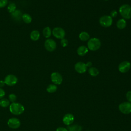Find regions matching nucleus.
I'll list each match as a JSON object with an SVG mask.
<instances>
[{
  "mask_svg": "<svg viewBox=\"0 0 131 131\" xmlns=\"http://www.w3.org/2000/svg\"><path fill=\"white\" fill-rule=\"evenodd\" d=\"M10 112L15 115H19L23 114L25 111L24 106L20 103L13 102L9 105Z\"/></svg>",
  "mask_w": 131,
  "mask_h": 131,
  "instance_id": "f257e3e1",
  "label": "nucleus"
},
{
  "mask_svg": "<svg viewBox=\"0 0 131 131\" xmlns=\"http://www.w3.org/2000/svg\"><path fill=\"white\" fill-rule=\"evenodd\" d=\"M121 16L124 19H129L131 18V6L128 4L121 5L119 9Z\"/></svg>",
  "mask_w": 131,
  "mask_h": 131,
  "instance_id": "f03ea898",
  "label": "nucleus"
},
{
  "mask_svg": "<svg viewBox=\"0 0 131 131\" xmlns=\"http://www.w3.org/2000/svg\"><path fill=\"white\" fill-rule=\"evenodd\" d=\"M87 46L89 50L92 51H95L100 48L101 46V42L98 38H91L88 41Z\"/></svg>",
  "mask_w": 131,
  "mask_h": 131,
  "instance_id": "7ed1b4c3",
  "label": "nucleus"
},
{
  "mask_svg": "<svg viewBox=\"0 0 131 131\" xmlns=\"http://www.w3.org/2000/svg\"><path fill=\"white\" fill-rule=\"evenodd\" d=\"M100 25L104 28L110 27L113 23V18L110 15H103L99 20Z\"/></svg>",
  "mask_w": 131,
  "mask_h": 131,
  "instance_id": "20e7f679",
  "label": "nucleus"
},
{
  "mask_svg": "<svg viewBox=\"0 0 131 131\" xmlns=\"http://www.w3.org/2000/svg\"><path fill=\"white\" fill-rule=\"evenodd\" d=\"M119 111L124 114H129L131 113V103L127 102H123L119 105Z\"/></svg>",
  "mask_w": 131,
  "mask_h": 131,
  "instance_id": "39448f33",
  "label": "nucleus"
},
{
  "mask_svg": "<svg viewBox=\"0 0 131 131\" xmlns=\"http://www.w3.org/2000/svg\"><path fill=\"white\" fill-rule=\"evenodd\" d=\"M53 36L58 39H62L66 36V32L61 27H55L52 32Z\"/></svg>",
  "mask_w": 131,
  "mask_h": 131,
  "instance_id": "423d86ee",
  "label": "nucleus"
},
{
  "mask_svg": "<svg viewBox=\"0 0 131 131\" xmlns=\"http://www.w3.org/2000/svg\"><path fill=\"white\" fill-rule=\"evenodd\" d=\"M45 49L49 52L54 51L56 48V42L52 39L49 38L46 40L44 43Z\"/></svg>",
  "mask_w": 131,
  "mask_h": 131,
  "instance_id": "0eeeda50",
  "label": "nucleus"
},
{
  "mask_svg": "<svg viewBox=\"0 0 131 131\" xmlns=\"http://www.w3.org/2000/svg\"><path fill=\"white\" fill-rule=\"evenodd\" d=\"M5 83L8 86H13L16 84L18 81V79L16 76L12 74L7 75L4 79Z\"/></svg>",
  "mask_w": 131,
  "mask_h": 131,
  "instance_id": "6e6552de",
  "label": "nucleus"
},
{
  "mask_svg": "<svg viewBox=\"0 0 131 131\" xmlns=\"http://www.w3.org/2000/svg\"><path fill=\"white\" fill-rule=\"evenodd\" d=\"M51 79L52 82L55 85L60 84L63 80L61 75L58 72H53L51 75Z\"/></svg>",
  "mask_w": 131,
  "mask_h": 131,
  "instance_id": "1a4fd4ad",
  "label": "nucleus"
},
{
  "mask_svg": "<svg viewBox=\"0 0 131 131\" xmlns=\"http://www.w3.org/2000/svg\"><path fill=\"white\" fill-rule=\"evenodd\" d=\"M7 124L8 126L12 129H17L20 126V121L16 118H10Z\"/></svg>",
  "mask_w": 131,
  "mask_h": 131,
  "instance_id": "9d476101",
  "label": "nucleus"
},
{
  "mask_svg": "<svg viewBox=\"0 0 131 131\" xmlns=\"http://www.w3.org/2000/svg\"><path fill=\"white\" fill-rule=\"evenodd\" d=\"M131 68V64L128 61H124L121 62L119 66L118 70L119 72L122 73H125L127 72Z\"/></svg>",
  "mask_w": 131,
  "mask_h": 131,
  "instance_id": "9b49d317",
  "label": "nucleus"
},
{
  "mask_svg": "<svg viewBox=\"0 0 131 131\" xmlns=\"http://www.w3.org/2000/svg\"><path fill=\"white\" fill-rule=\"evenodd\" d=\"M74 68H75V71L79 74H83L85 73L87 71V69H88L86 63L81 61L77 62L75 64Z\"/></svg>",
  "mask_w": 131,
  "mask_h": 131,
  "instance_id": "f8f14e48",
  "label": "nucleus"
},
{
  "mask_svg": "<svg viewBox=\"0 0 131 131\" xmlns=\"http://www.w3.org/2000/svg\"><path fill=\"white\" fill-rule=\"evenodd\" d=\"M62 121L64 124L67 125H70L73 123L74 121V116L73 114L70 113L66 114L63 116Z\"/></svg>",
  "mask_w": 131,
  "mask_h": 131,
  "instance_id": "ddd939ff",
  "label": "nucleus"
},
{
  "mask_svg": "<svg viewBox=\"0 0 131 131\" xmlns=\"http://www.w3.org/2000/svg\"><path fill=\"white\" fill-rule=\"evenodd\" d=\"M88 52V48L85 46H80L77 49V53L79 56H84Z\"/></svg>",
  "mask_w": 131,
  "mask_h": 131,
  "instance_id": "4468645a",
  "label": "nucleus"
},
{
  "mask_svg": "<svg viewBox=\"0 0 131 131\" xmlns=\"http://www.w3.org/2000/svg\"><path fill=\"white\" fill-rule=\"evenodd\" d=\"M22 13L19 10H16L15 11L12 12L11 14L12 18L16 21H20L22 17Z\"/></svg>",
  "mask_w": 131,
  "mask_h": 131,
  "instance_id": "2eb2a0df",
  "label": "nucleus"
},
{
  "mask_svg": "<svg viewBox=\"0 0 131 131\" xmlns=\"http://www.w3.org/2000/svg\"><path fill=\"white\" fill-rule=\"evenodd\" d=\"M117 27L119 29H123L126 26V21L125 19L123 18H121L118 20L116 24Z\"/></svg>",
  "mask_w": 131,
  "mask_h": 131,
  "instance_id": "dca6fc26",
  "label": "nucleus"
},
{
  "mask_svg": "<svg viewBox=\"0 0 131 131\" xmlns=\"http://www.w3.org/2000/svg\"><path fill=\"white\" fill-rule=\"evenodd\" d=\"M40 37V33L37 30H33L30 34V38L33 41H36Z\"/></svg>",
  "mask_w": 131,
  "mask_h": 131,
  "instance_id": "f3484780",
  "label": "nucleus"
},
{
  "mask_svg": "<svg viewBox=\"0 0 131 131\" xmlns=\"http://www.w3.org/2000/svg\"><path fill=\"white\" fill-rule=\"evenodd\" d=\"M79 38L83 41H88L90 39V35L86 32H82L79 34Z\"/></svg>",
  "mask_w": 131,
  "mask_h": 131,
  "instance_id": "a211bd4d",
  "label": "nucleus"
},
{
  "mask_svg": "<svg viewBox=\"0 0 131 131\" xmlns=\"http://www.w3.org/2000/svg\"><path fill=\"white\" fill-rule=\"evenodd\" d=\"M88 72H89V74L91 76H93V77L97 76L99 74L98 70L94 67H90L88 69Z\"/></svg>",
  "mask_w": 131,
  "mask_h": 131,
  "instance_id": "6ab92c4d",
  "label": "nucleus"
},
{
  "mask_svg": "<svg viewBox=\"0 0 131 131\" xmlns=\"http://www.w3.org/2000/svg\"><path fill=\"white\" fill-rule=\"evenodd\" d=\"M21 18L23 20L26 24H30L32 20L31 16L28 13L23 14Z\"/></svg>",
  "mask_w": 131,
  "mask_h": 131,
  "instance_id": "aec40b11",
  "label": "nucleus"
},
{
  "mask_svg": "<svg viewBox=\"0 0 131 131\" xmlns=\"http://www.w3.org/2000/svg\"><path fill=\"white\" fill-rule=\"evenodd\" d=\"M67 129L68 131H81L82 127L78 124H73L69 126Z\"/></svg>",
  "mask_w": 131,
  "mask_h": 131,
  "instance_id": "412c9836",
  "label": "nucleus"
},
{
  "mask_svg": "<svg viewBox=\"0 0 131 131\" xmlns=\"http://www.w3.org/2000/svg\"><path fill=\"white\" fill-rule=\"evenodd\" d=\"M10 105V101L8 99L3 98L0 99V106L2 107H7Z\"/></svg>",
  "mask_w": 131,
  "mask_h": 131,
  "instance_id": "4be33fe9",
  "label": "nucleus"
},
{
  "mask_svg": "<svg viewBox=\"0 0 131 131\" xmlns=\"http://www.w3.org/2000/svg\"><path fill=\"white\" fill-rule=\"evenodd\" d=\"M43 35L46 38H49L52 34V31L50 27H45L42 31Z\"/></svg>",
  "mask_w": 131,
  "mask_h": 131,
  "instance_id": "5701e85b",
  "label": "nucleus"
},
{
  "mask_svg": "<svg viewBox=\"0 0 131 131\" xmlns=\"http://www.w3.org/2000/svg\"><path fill=\"white\" fill-rule=\"evenodd\" d=\"M57 89V87L54 84H50L46 88L47 91L49 93H53L55 92Z\"/></svg>",
  "mask_w": 131,
  "mask_h": 131,
  "instance_id": "b1692460",
  "label": "nucleus"
},
{
  "mask_svg": "<svg viewBox=\"0 0 131 131\" xmlns=\"http://www.w3.org/2000/svg\"><path fill=\"white\" fill-rule=\"evenodd\" d=\"M16 5L14 3H11L10 4H9L7 7L8 11H9V12H10L11 13H12V12L15 11L16 10Z\"/></svg>",
  "mask_w": 131,
  "mask_h": 131,
  "instance_id": "393cba45",
  "label": "nucleus"
},
{
  "mask_svg": "<svg viewBox=\"0 0 131 131\" xmlns=\"http://www.w3.org/2000/svg\"><path fill=\"white\" fill-rule=\"evenodd\" d=\"M16 98L17 97L14 94H10L9 95V100L12 103L15 102V101L16 100Z\"/></svg>",
  "mask_w": 131,
  "mask_h": 131,
  "instance_id": "a878e982",
  "label": "nucleus"
},
{
  "mask_svg": "<svg viewBox=\"0 0 131 131\" xmlns=\"http://www.w3.org/2000/svg\"><path fill=\"white\" fill-rule=\"evenodd\" d=\"M60 43H61V45L63 47H66L68 45V41L67 39H66V38H63L61 39Z\"/></svg>",
  "mask_w": 131,
  "mask_h": 131,
  "instance_id": "bb28decb",
  "label": "nucleus"
},
{
  "mask_svg": "<svg viewBox=\"0 0 131 131\" xmlns=\"http://www.w3.org/2000/svg\"><path fill=\"white\" fill-rule=\"evenodd\" d=\"M8 4V0H0V8L5 7Z\"/></svg>",
  "mask_w": 131,
  "mask_h": 131,
  "instance_id": "cd10ccee",
  "label": "nucleus"
},
{
  "mask_svg": "<svg viewBox=\"0 0 131 131\" xmlns=\"http://www.w3.org/2000/svg\"><path fill=\"white\" fill-rule=\"evenodd\" d=\"M126 97L128 101L131 103V91H129L126 93Z\"/></svg>",
  "mask_w": 131,
  "mask_h": 131,
  "instance_id": "c85d7f7f",
  "label": "nucleus"
},
{
  "mask_svg": "<svg viewBox=\"0 0 131 131\" xmlns=\"http://www.w3.org/2000/svg\"><path fill=\"white\" fill-rule=\"evenodd\" d=\"M118 15V12L116 10H112L110 13V16L113 18L116 17Z\"/></svg>",
  "mask_w": 131,
  "mask_h": 131,
  "instance_id": "c756f323",
  "label": "nucleus"
},
{
  "mask_svg": "<svg viewBox=\"0 0 131 131\" xmlns=\"http://www.w3.org/2000/svg\"><path fill=\"white\" fill-rule=\"evenodd\" d=\"M5 95V92L4 90L1 88H0V99L4 98Z\"/></svg>",
  "mask_w": 131,
  "mask_h": 131,
  "instance_id": "7c9ffc66",
  "label": "nucleus"
},
{
  "mask_svg": "<svg viewBox=\"0 0 131 131\" xmlns=\"http://www.w3.org/2000/svg\"><path fill=\"white\" fill-rule=\"evenodd\" d=\"M56 131H68V130L64 127H59L56 129Z\"/></svg>",
  "mask_w": 131,
  "mask_h": 131,
  "instance_id": "2f4dec72",
  "label": "nucleus"
},
{
  "mask_svg": "<svg viewBox=\"0 0 131 131\" xmlns=\"http://www.w3.org/2000/svg\"><path fill=\"white\" fill-rule=\"evenodd\" d=\"M5 84V81H3V80H0V88H2L3 86H4Z\"/></svg>",
  "mask_w": 131,
  "mask_h": 131,
  "instance_id": "473e14b6",
  "label": "nucleus"
},
{
  "mask_svg": "<svg viewBox=\"0 0 131 131\" xmlns=\"http://www.w3.org/2000/svg\"><path fill=\"white\" fill-rule=\"evenodd\" d=\"M86 66H87V67H92V62H91V61H88V62H87V63H86Z\"/></svg>",
  "mask_w": 131,
  "mask_h": 131,
  "instance_id": "72a5a7b5",
  "label": "nucleus"
},
{
  "mask_svg": "<svg viewBox=\"0 0 131 131\" xmlns=\"http://www.w3.org/2000/svg\"><path fill=\"white\" fill-rule=\"evenodd\" d=\"M104 1H108V0H104Z\"/></svg>",
  "mask_w": 131,
  "mask_h": 131,
  "instance_id": "f704fd0d",
  "label": "nucleus"
}]
</instances>
